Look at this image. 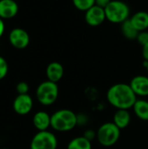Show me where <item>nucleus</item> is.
I'll list each match as a JSON object with an SVG mask.
<instances>
[{
	"instance_id": "9b49d317",
	"label": "nucleus",
	"mask_w": 148,
	"mask_h": 149,
	"mask_svg": "<svg viewBox=\"0 0 148 149\" xmlns=\"http://www.w3.org/2000/svg\"><path fill=\"white\" fill-rule=\"evenodd\" d=\"M45 73H46L47 80H50L54 83H58L63 79L65 69L62 64L54 61L47 65Z\"/></svg>"
},
{
	"instance_id": "f257e3e1",
	"label": "nucleus",
	"mask_w": 148,
	"mask_h": 149,
	"mask_svg": "<svg viewBox=\"0 0 148 149\" xmlns=\"http://www.w3.org/2000/svg\"><path fill=\"white\" fill-rule=\"evenodd\" d=\"M106 99L107 103L116 110H130L133 108L138 98L129 84L117 83L107 89Z\"/></svg>"
},
{
	"instance_id": "1a4fd4ad",
	"label": "nucleus",
	"mask_w": 148,
	"mask_h": 149,
	"mask_svg": "<svg viewBox=\"0 0 148 149\" xmlns=\"http://www.w3.org/2000/svg\"><path fill=\"white\" fill-rule=\"evenodd\" d=\"M9 40L12 46L17 49H24L30 43V37L26 31L21 28L13 29L9 35Z\"/></svg>"
},
{
	"instance_id": "4468645a",
	"label": "nucleus",
	"mask_w": 148,
	"mask_h": 149,
	"mask_svg": "<svg viewBox=\"0 0 148 149\" xmlns=\"http://www.w3.org/2000/svg\"><path fill=\"white\" fill-rule=\"evenodd\" d=\"M18 11V5L14 0H0V17L8 19L15 17Z\"/></svg>"
},
{
	"instance_id": "7ed1b4c3",
	"label": "nucleus",
	"mask_w": 148,
	"mask_h": 149,
	"mask_svg": "<svg viewBox=\"0 0 148 149\" xmlns=\"http://www.w3.org/2000/svg\"><path fill=\"white\" fill-rule=\"evenodd\" d=\"M96 132V141L103 148L113 147L119 142L121 136V130L113 121L102 123Z\"/></svg>"
},
{
	"instance_id": "f3484780",
	"label": "nucleus",
	"mask_w": 148,
	"mask_h": 149,
	"mask_svg": "<svg viewBox=\"0 0 148 149\" xmlns=\"http://www.w3.org/2000/svg\"><path fill=\"white\" fill-rule=\"evenodd\" d=\"M66 149H92V142L83 135L76 136L68 141Z\"/></svg>"
},
{
	"instance_id": "c85d7f7f",
	"label": "nucleus",
	"mask_w": 148,
	"mask_h": 149,
	"mask_svg": "<svg viewBox=\"0 0 148 149\" xmlns=\"http://www.w3.org/2000/svg\"><path fill=\"white\" fill-rule=\"evenodd\" d=\"M3 149H8V148H3Z\"/></svg>"
},
{
	"instance_id": "cd10ccee",
	"label": "nucleus",
	"mask_w": 148,
	"mask_h": 149,
	"mask_svg": "<svg viewBox=\"0 0 148 149\" xmlns=\"http://www.w3.org/2000/svg\"><path fill=\"white\" fill-rule=\"evenodd\" d=\"M145 67H146V69H147V73H148V62L147 61H145Z\"/></svg>"
},
{
	"instance_id": "bb28decb",
	"label": "nucleus",
	"mask_w": 148,
	"mask_h": 149,
	"mask_svg": "<svg viewBox=\"0 0 148 149\" xmlns=\"http://www.w3.org/2000/svg\"><path fill=\"white\" fill-rule=\"evenodd\" d=\"M3 31H4V23H3V19L0 17V37L3 35Z\"/></svg>"
},
{
	"instance_id": "a878e982",
	"label": "nucleus",
	"mask_w": 148,
	"mask_h": 149,
	"mask_svg": "<svg viewBox=\"0 0 148 149\" xmlns=\"http://www.w3.org/2000/svg\"><path fill=\"white\" fill-rule=\"evenodd\" d=\"M142 56L144 60L148 62V43L142 46Z\"/></svg>"
},
{
	"instance_id": "a211bd4d",
	"label": "nucleus",
	"mask_w": 148,
	"mask_h": 149,
	"mask_svg": "<svg viewBox=\"0 0 148 149\" xmlns=\"http://www.w3.org/2000/svg\"><path fill=\"white\" fill-rule=\"evenodd\" d=\"M121 31L124 37L128 39H137V37L140 33V31L133 26V24L130 21V18L122 23Z\"/></svg>"
},
{
	"instance_id": "ddd939ff",
	"label": "nucleus",
	"mask_w": 148,
	"mask_h": 149,
	"mask_svg": "<svg viewBox=\"0 0 148 149\" xmlns=\"http://www.w3.org/2000/svg\"><path fill=\"white\" fill-rule=\"evenodd\" d=\"M51 115L45 111H38L33 115L32 123L38 132L49 130L51 127Z\"/></svg>"
},
{
	"instance_id": "aec40b11",
	"label": "nucleus",
	"mask_w": 148,
	"mask_h": 149,
	"mask_svg": "<svg viewBox=\"0 0 148 149\" xmlns=\"http://www.w3.org/2000/svg\"><path fill=\"white\" fill-rule=\"evenodd\" d=\"M90 123V117L86 113H77V127H86Z\"/></svg>"
},
{
	"instance_id": "f03ea898",
	"label": "nucleus",
	"mask_w": 148,
	"mask_h": 149,
	"mask_svg": "<svg viewBox=\"0 0 148 149\" xmlns=\"http://www.w3.org/2000/svg\"><path fill=\"white\" fill-rule=\"evenodd\" d=\"M77 127V113L61 108L51 115V128L58 133H69Z\"/></svg>"
},
{
	"instance_id": "f8f14e48",
	"label": "nucleus",
	"mask_w": 148,
	"mask_h": 149,
	"mask_svg": "<svg viewBox=\"0 0 148 149\" xmlns=\"http://www.w3.org/2000/svg\"><path fill=\"white\" fill-rule=\"evenodd\" d=\"M120 130H124L129 127L132 121V114L130 110L119 109L116 110L113 115L112 120Z\"/></svg>"
},
{
	"instance_id": "6e6552de",
	"label": "nucleus",
	"mask_w": 148,
	"mask_h": 149,
	"mask_svg": "<svg viewBox=\"0 0 148 149\" xmlns=\"http://www.w3.org/2000/svg\"><path fill=\"white\" fill-rule=\"evenodd\" d=\"M129 85L137 98L148 97V76L136 75L131 79Z\"/></svg>"
},
{
	"instance_id": "5701e85b",
	"label": "nucleus",
	"mask_w": 148,
	"mask_h": 149,
	"mask_svg": "<svg viewBox=\"0 0 148 149\" xmlns=\"http://www.w3.org/2000/svg\"><path fill=\"white\" fill-rule=\"evenodd\" d=\"M8 72V64L6 60L0 56V80L3 79Z\"/></svg>"
},
{
	"instance_id": "39448f33",
	"label": "nucleus",
	"mask_w": 148,
	"mask_h": 149,
	"mask_svg": "<svg viewBox=\"0 0 148 149\" xmlns=\"http://www.w3.org/2000/svg\"><path fill=\"white\" fill-rule=\"evenodd\" d=\"M106 19L113 24H122L128 19L130 15L129 6L120 0H112L105 8Z\"/></svg>"
},
{
	"instance_id": "6ab92c4d",
	"label": "nucleus",
	"mask_w": 148,
	"mask_h": 149,
	"mask_svg": "<svg viewBox=\"0 0 148 149\" xmlns=\"http://www.w3.org/2000/svg\"><path fill=\"white\" fill-rule=\"evenodd\" d=\"M72 3L75 8L82 11H86L95 5V0H72Z\"/></svg>"
},
{
	"instance_id": "4be33fe9",
	"label": "nucleus",
	"mask_w": 148,
	"mask_h": 149,
	"mask_svg": "<svg viewBox=\"0 0 148 149\" xmlns=\"http://www.w3.org/2000/svg\"><path fill=\"white\" fill-rule=\"evenodd\" d=\"M16 90H17V92L18 94H28L29 90H30V87H29V85L26 82L21 81V82H19L17 85Z\"/></svg>"
},
{
	"instance_id": "b1692460",
	"label": "nucleus",
	"mask_w": 148,
	"mask_h": 149,
	"mask_svg": "<svg viewBox=\"0 0 148 149\" xmlns=\"http://www.w3.org/2000/svg\"><path fill=\"white\" fill-rule=\"evenodd\" d=\"M137 41L140 45H141L142 46L145 45L146 44L148 43V31H140L137 37Z\"/></svg>"
},
{
	"instance_id": "412c9836",
	"label": "nucleus",
	"mask_w": 148,
	"mask_h": 149,
	"mask_svg": "<svg viewBox=\"0 0 148 149\" xmlns=\"http://www.w3.org/2000/svg\"><path fill=\"white\" fill-rule=\"evenodd\" d=\"M85 139H87L90 141H96V137H97V132L96 130L92 129V128H86L84 130L83 134H82Z\"/></svg>"
},
{
	"instance_id": "0eeeda50",
	"label": "nucleus",
	"mask_w": 148,
	"mask_h": 149,
	"mask_svg": "<svg viewBox=\"0 0 148 149\" xmlns=\"http://www.w3.org/2000/svg\"><path fill=\"white\" fill-rule=\"evenodd\" d=\"M33 100L29 94H18L13 101V109L19 115H26L32 110Z\"/></svg>"
},
{
	"instance_id": "9d476101",
	"label": "nucleus",
	"mask_w": 148,
	"mask_h": 149,
	"mask_svg": "<svg viewBox=\"0 0 148 149\" xmlns=\"http://www.w3.org/2000/svg\"><path fill=\"white\" fill-rule=\"evenodd\" d=\"M85 22L91 26L100 25L106 19L105 9L98 5H93L92 8L85 11Z\"/></svg>"
},
{
	"instance_id": "dca6fc26",
	"label": "nucleus",
	"mask_w": 148,
	"mask_h": 149,
	"mask_svg": "<svg viewBox=\"0 0 148 149\" xmlns=\"http://www.w3.org/2000/svg\"><path fill=\"white\" fill-rule=\"evenodd\" d=\"M130 21L140 32L147 31L148 29V12L138 11L132 16Z\"/></svg>"
},
{
	"instance_id": "423d86ee",
	"label": "nucleus",
	"mask_w": 148,
	"mask_h": 149,
	"mask_svg": "<svg viewBox=\"0 0 148 149\" xmlns=\"http://www.w3.org/2000/svg\"><path fill=\"white\" fill-rule=\"evenodd\" d=\"M58 137L49 130L38 132L30 144V149H58Z\"/></svg>"
},
{
	"instance_id": "20e7f679",
	"label": "nucleus",
	"mask_w": 148,
	"mask_h": 149,
	"mask_svg": "<svg viewBox=\"0 0 148 149\" xmlns=\"http://www.w3.org/2000/svg\"><path fill=\"white\" fill-rule=\"evenodd\" d=\"M59 88L58 83L45 80L40 83L36 89L37 100L44 107L52 106L58 99Z\"/></svg>"
},
{
	"instance_id": "393cba45",
	"label": "nucleus",
	"mask_w": 148,
	"mask_h": 149,
	"mask_svg": "<svg viewBox=\"0 0 148 149\" xmlns=\"http://www.w3.org/2000/svg\"><path fill=\"white\" fill-rule=\"evenodd\" d=\"M112 0H95V5H98L103 9H105L110 3Z\"/></svg>"
},
{
	"instance_id": "2eb2a0df",
	"label": "nucleus",
	"mask_w": 148,
	"mask_h": 149,
	"mask_svg": "<svg viewBox=\"0 0 148 149\" xmlns=\"http://www.w3.org/2000/svg\"><path fill=\"white\" fill-rule=\"evenodd\" d=\"M134 115L141 121H148V100L144 98H138L133 107Z\"/></svg>"
}]
</instances>
